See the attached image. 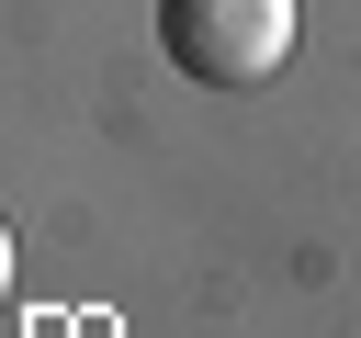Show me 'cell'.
<instances>
[{
  "mask_svg": "<svg viewBox=\"0 0 361 338\" xmlns=\"http://www.w3.org/2000/svg\"><path fill=\"white\" fill-rule=\"evenodd\" d=\"M158 45L203 90H259L293 56V0H158Z\"/></svg>",
  "mask_w": 361,
  "mask_h": 338,
  "instance_id": "obj_1",
  "label": "cell"
},
{
  "mask_svg": "<svg viewBox=\"0 0 361 338\" xmlns=\"http://www.w3.org/2000/svg\"><path fill=\"white\" fill-rule=\"evenodd\" d=\"M0 304H11V225H0Z\"/></svg>",
  "mask_w": 361,
  "mask_h": 338,
  "instance_id": "obj_2",
  "label": "cell"
}]
</instances>
